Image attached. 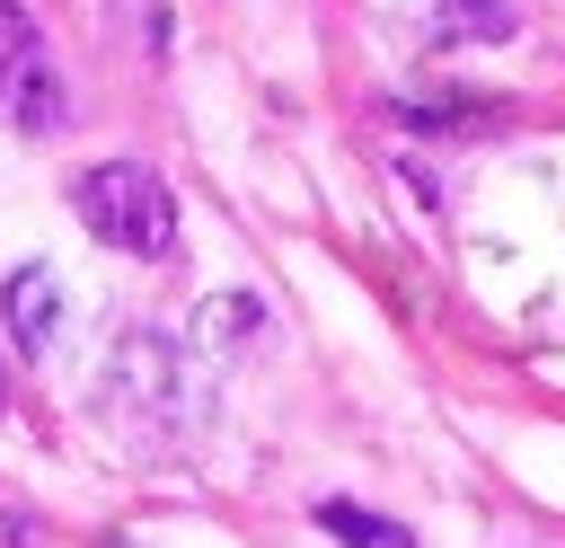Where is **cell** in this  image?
<instances>
[{
    "label": "cell",
    "instance_id": "3957f363",
    "mask_svg": "<svg viewBox=\"0 0 565 548\" xmlns=\"http://www.w3.org/2000/svg\"><path fill=\"white\" fill-rule=\"evenodd\" d=\"M0 309H9V336H18L26 354H44L53 327H62V283H53V265H18L9 292H0Z\"/></svg>",
    "mask_w": 565,
    "mask_h": 548
},
{
    "label": "cell",
    "instance_id": "277c9868",
    "mask_svg": "<svg viewBox=\"0 0 565 548\" xmlns=\"http://www.w3.org/2000/svg\"><path fill=\"white\" fill-rule=\"evenodd\" d=\"M318 530H327L335 548H415L406 521H388V513H371V504H344V495L318 504Z\"/></svg>",
    "mask_w": 565,
    "mask_h": 548
},
{
    "label": "cell",
    "instance_id": "6da1fadb",
    "mask_svg": "<svg viewBox=\"0 0 565 548\" xmlns=\"http://www.w3.org/2000/svg\"><path fill=\"white\" fill-rule=\"evenodd\" d=\"M71 212L88 221V239L124 247V256H168L177 247V194L141 168V159H97L71 177Z\"/></svg>",
    "mask_w": 565,
    "mask_h": 548
},
{
    "label": "cell",
    "instance_id": "5b68a950",
    "mask_svg": "<svg viewBox=\"0 0 565 548\" xmlns=\"http://www.w3.org/2000/svg\"><path fill=\"white\" fill-rule=\"evenodd\" d=\"M441 35H459V44H503V35H512V9H503V0H441Z\"/></svg>",
    "mask_w": 565,
    "mask_h": 548
},
{
    "label": "cell",
    "instance_id": "7a4b0ae2",
    "mask_svg": "<svg viewBox=\"0 0 565 548\" xmlns=\"http://www.w3.org/2000/svg\"><path fill=\"white\" fill-rule=\"evenodd\" d=\"M0 115L18 133H62L71 124V97H62V71L35 35V18L18 0H0Z\"/></svg>",
    "mask_w": 565,
    "mask_h": 548
}]
</instances>
